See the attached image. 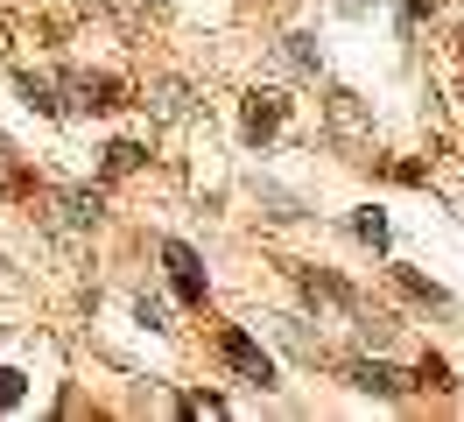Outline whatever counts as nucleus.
Returning a JSON list of instances; mask_svg holds the SVG:
<instances>
[{"label": "nucleus", "instance_id": "f257e3e1", "mask_svg": "<svg viewBox=\"0 0 464 422\" xmlns=\"http://www.w3.org/2000/svg\"><path fill=\"white\" fill-rule=\"evenodd\" d=\"M162 260H169V281H176V296L198 309L204 303V268H198V253L183 247V240H162Z\"/></svg>", "mask_w": 464, "mask_h": 422}, {"label": "nucleus", "instance_id": "f03ea898", "mask_svg": "<svg viewBox=\"0 0 464 422\" xmlns=\"http://www.w3.org/2000/svg\"><path fill=\"white\" fill-rule=\"evenodd\" d=\"M282 113H289V106H282L275 92H246V113H239V134H246V141H267L275 127H282Z\"/></svg>", "mask_w": 464, "mask_h": 422}, {"label": "nucleus", "instance_id": "7ed1b4c3", "mask_svg": "<svg viewBox=\"0 0 464 422\" xmlns=\"http://www.w3.org/2000/svg\"><path fill=\"white\" fill-rule=\"evenodd\" d=\"M226 359L239 366L246 380H261V388H275V359H267V352H261V345H254L246 331H226Z\"/></svg>", "mask_w": 464, "mask_h": 422}, {"label": "nucleus", "instance_id": "20e7f679", "mask_svg": "<svg viewBox=\"0 0 464 422\" xmlns=\"http://www.w3.org/2000/svg\"><path fill=\"white\" fill-rule=\"evenodd\" d=\"M345 380H352L359 394H401V388H408L401 373H394V366H380V359H352V366H345Z\"/></svg>", "mask_w": 464, "mask_h": 422}, {"label": "nucleus", "instance_id": "39448f33", "mask_svg": "<svg viewBox=\"0 0 464 422\" xmlns=\"http://www.w3.org/2000/svg\"><path fill=\"white\" fill-rule=\"evenodd\" d=\"M303 296H324V303H345V309H359L352 281H338V275H317V268H303Z\"/></svg>", "mask_w": 464, "mask_h": 422}, {"label": "nucleus", "instance_id": "423d86ee", "mask_svg": "<svg viewBox=\"0 0 464 422\" xmlns=\"http://www.w3.org/2000/svg\"><path fill=\"white\" fill-rule=\"evenodd\" d=\"M78 99H85L92 113H106V106H120V78H78Z\"/></svg>", "mask_w": 464, "mask_h": 422}, {"label": "nucleus", "instance_id": "0eeeda50", "mask_svg": "<svg viewBox=\"0 0 464 422\" xmlns=\"http://www.w3.org/2000/svg\"><path fill=\"white\" fill-rule=\"evenodd\" d=\"M352 232H359V240H366V247H387V219H380V211H373V204H366V211H352Z\"/></svg>", "mask_w": 464, "mask_h": 422}, {"label": "nucleus", "instance_id": "6e6552de", "mask_svg": "<svg viewBox=\"0 0 464 422\" xmlns=\"http://www.w3.org/2000/svg\"><path fill=\"white\" fill-rule=\"evenodd\" d=\"M127 169H141V141H113L106 148V176H127Z\"/></svg>", "mask_w": 464, "mask_h": 422}, {"label": "nucleus", "instance_id": "1a4fd4ad", "mask_svg": "<svg viewBox=\"0 0 464 422\" xmlns=\"http://www.w3.org/2000/svg\"><path fill=\"white\" fill-rule=\"evenodd\" d=\"M22 99H29L35 113H63V99H57V84H43V78H22Z\"/></svg>", "mask_w": 464, "mask_h": 422}, {"label": "nucleus", "instance_id": "9d476101", "mask_svg": "<svg viewBox=\"0 0 464 422\" xmlns=\"http://www.w3.org/2000/svg\"><path fill=\"white\" fill-rule=\"evenodd\" d=\"M22 394H29V380L14 366H0V408H22Z\"/></svg>", "mask_w": 464, "mask_h": 422}, {"label": "nucleus", "instance_id": "9b49d317", "mask_svg": "<svg viewBox=\"0 0 464 422\" xmlns=\"http://www.w3.org/2000/svg\"><path fill=\"white\" fill-rule=\"evenodd\" d=\"M401 289H408V296H422V303H436V309L450 303V296H443V289H436V281H422V275H408V268H401Z\"/></svg>", "mask_w": 464, "mask_h": 422}, {"label": "nucleus", "instance_id": "f8f14e48", "mask_svg": "<svg viewBox=\"0 0 464 422\" xmlns=\"http://www.w3.org/2000/svg\"><path fill=\"white\" fill-rule=\"evenodd\" d=\"M422 380H430V388H458V380H450V359H443V352H430V359H422Z\"/></svg>", "mask_w": 464, "mask_h": 422}, {"label": "nucleus", "instance_id": "ddd939ff", "mask_svg": "<svg viewBox=\"0 0 464 422\" xmlns=\"http://www.w3.org/2000/svg\"><path fill=\"white\" fill-rule=\"evenodd\" d=\"M63 204H71V219H78V225H92V219H99V191H71Z\"/></svg>", "mask_w": 464, "mask_h": 422}, {"label": "nucleus", "instance_id": "4468645a", "mask_svg": "<svg viewBox=\"0 0 464 422\" xmlns=\"http://www.w3.org/2000/svg\"><path fill=\"white\" fill-rule=\"evenodd\" d=\"M134 317H141V324H148V331H169V309H162V303H155V296H141V303H134Z\"/></svg>", "mask_w": 464, "mask_h": 422}, {"label": "nucleus", "instance_id": "2eb2a0df", "mask_svg": "<svg viewBox=\"0 0 464 422\" xmlns=\"http://www.w3.org/2000/svg\"><path fill=\"white\" fill-rule=\"evenodd\" d=\"M289 64H295V71H317V50H310V35H289Z\"/></svg>", "mask_w": 464, "mask_h": 422}, {"label": "nucleus", "instance_id": "dca6fc26", "mask_svg": "<svg viewBox=\"0 0 464 422\" xmlns=\"http://www.w3.org/2000/svg\"><path fill=\"white\" fill-rule=\"evenodd\" d=\"M183 416H226V401H218V394H190V401H183Z\"/></svg>", "mask_w": 464, "mask_h": 422}]
</instances>
